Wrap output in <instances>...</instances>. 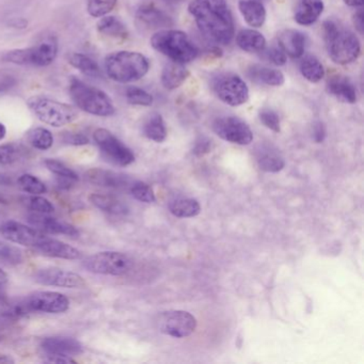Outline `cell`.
<instances>
[{
    "instance_id": "6da1fadb",
    "label": "cell",
    "mask_w": 364,
    "mask_h": 364,
    "mask_svg": "<svg viewBox=\"0 0 364 364\" xmlns=\"http://www.w3.org/2000/svg\"><path fill=\"white\" fill-rule=\"evenodd\" d=\"M188 11L206 39L228 45L234 36V20L226 0H193Z\"/></svg>"
},
{
    "instance_id": "7a4b0ae2",
    "label": "cell",
    "mask_w": 364,
    "mask_h": 364,
    "mask_svg": "<svg viewBox=\"0 0 364 364\" xmlns=\"http://www.w3.org/2000/svg\"><path fill=\"white\" fill-rule=\"evenodd\" d=\"M323 39L329 57L335 64L341 66L353 64L360 56L361 44L357 36L337 22L323 23Z\"/></svg>"
},
{
    "instance_id": "3957f363",
    "label": "cell",
    "mask_w": 364,
    "mask_h": 364,
    "mask_svg": "<svg viewBox=\"0 0 364 364\" xmlns=\"http://www.w3.org/2000/svg\"><path fill=\"white\" fill-rule=\"evenodd\" d=\"M105 72L113 82L120 84L137 82L149 72L147 57L140 52L121 50L109 54L105 58Z\"/></svg>"
},
{
    "instance_id": "277c9868",
    "label": "cell",
    "mask_w": 364,
    "mask_h": 364,
    "mask_svg": "<svg viewBox=\"0 0 364 364\" xmlns=\"http://www.w3.org/2000/svg\"><path fill=\"white\" fill-rule=\"evenodd\" d=\"M151 45L155 50L177 64L193 61L199 54L197 45L185 32L180 30H159L152 36Z\"/></svg>"
},
{
    "instance_id": "5b68a950",
    "label": "cell",
    "mask_w": 364,
    "mask_h": 364,
    "mask_svg": "<svg viewBox=\"0 0 364 364\" xmlns=\"http://www.w3.org/2000/svg\"><path fill=\"white\" fill-rule=\"evenodd\" d=\"M70 94L80 110L92 116L111 117L116 112V107L107 93L78 78L71 80Z\"/></svg>"
},
{
    "instance_id": "8992f818",
    "label": "cell",
    "mask_w": 364,
    "mask_h": 364,
    "mask_svg": "<svg viewBox=\"0 0 364 364\" xmlns=\"http://www.w3.org/2000/svg\"><path fill=\"white\" fill-rule=\"evenodd\" d=\"M27 105L36 118L50 126H66L78 118L76 108L44 95H34L28 99Z\"/></svg>"
},
{
    "instance_id": "52a82bcc",
    "label": "cell",
    "mask_w": 364,
    "mask_h": 364,
    "mask_svg": "<svg viewBox=\"0 0 364 364\" xmlns=\"http://www.w3.org/2000/svg\"><path fill=\"white\" fill-rule=\"evenodd\" d=\"M59 44L54 36H48L34 46L6 52L3 60L18 66H48L56 60Z\"/></svg>"
},
{
    "instance_id": "ba28073f",
    "label": "cell",
    "mask_w": 364,
    "mask_h": 364,
    "mask_svg": "<svg viewBox=\"0 0 364 364\" xmlns=\"http://www.w3.org/2000/svg\"><path fill=\"white\" fill-rule=\"evenodd\" d=\"M133 262L122 252H103L89 256L82 262L85 270L92 274L120 277L129 274Z\"/></svg>"
},
{
    "instance_id": "9c48e42d",
    "label": "cell",
    "mask_w": 364,
    "mask_h": 364,
    "mask_svg": "<svg viewBox=\"0 0 364 364\" xmlns=\"http://www.w3.org/2000/svg\"><path fill=\"white\" fill-rule=\"evenodd\" d=\"M95 143L98 145L103 157L113 165L126 167L135 161L133 152L106 129L94 131Z\"/></svg>"
},
{
    "instance_id": "30bf717a",
    "label": "cell",
    "mask_w": 364,
    "mask_h": 364,
    "mask_svg": "<svg viewBox=\"0 0 364 364\" xmlns=\"http://www.w3.org/2000/svg\"><path fill=\"white\" fill-rule=\"evenodd\" d=\"M212 86L217 98L228 106H240L248 101V87L238 75L232 73L218 75Z\"/></svg>"
},
{
    "instance_id": "8fae6325",
    "label": "cell",
    "mask_w": 364,
    "mask_h": 364,
    "mask_svg": "<svg viewBox=\"0 0 364 364\" xmlns=\"http://www.w3.org/2000/svg\"><path fill=\"white\" fill-rule=\"evenodd\" d=\"M156 323L161 333L177 339L189 337L197 329V319L187 311H166L159 315Z\"/></svg>"
},
{
    "instance_id": "7c38bea8",
    "label": "cell",
    "mask_w": 364,
    "mask_h": 364,
    "mask_svg": "<svg viewBox=\"0 0 364 364\" xmlns=\"http://www.w3.org/2000/svg\"><path fill=\"white\" fill-rule=\"evenodd\" d=\"M216 135L228 143L248 145L254 140V133L245 121L238 117H222L213 123Z\"/></svg>"
},
{
    "instance_id": "4fadbf2b",
    "label": "cell",
    "mask_w": 364,
    "mask_h": 364,
    "mask_svg": "<svg viewBox=\"0 0 364 364\" xmlns=\"http://www.w3.org/2000/svg\"><path fill=\"white\" fill-rule=\"evenodd\" d=\"M26 305L30 312L60 314L70 308V300L64 294L52 291H38L31 293L25 298Z\"/></svg>"
},
{
    "instance_id": "5bb4252c",
    "label": "cell",
    "mask_w": 364,
    "mask_h": 364,
    "mask_svg": "<svg viewBox=\"0 0 364 364\" xmlns=\"http://www.w3.org/2000/svg\"><path fill=\"white\" fill-rule=\"evenodd\" d=\"M36 283L45 286L64 287V289H84L87 283L80 275L58 267H46L34 274Z\"/></svg>"
},
{
    "instance_id": "9a60e30c",
    "label": "cell",
    "mask_w": 364,
    "mask_h": 364,
    "mask_svg": "<svg viewBox=\"0 0 364 364\" xmlns=\"http://www.w3.org/2000/svg\"><path fill=\"white\" fill-rule=\"evenodd\" d=\"M0 234L6 240L14 244L36 248L45 238L43 233L36 228H30L15 220L7 219L0 226Z\"/></svg>"
},
{
    "instance_id": "2e32d148",
    "label": "cell",
    "mask_w": 364,
    "mask_h": 364,
    "mask_svg": "<svg viewBox=\"0 0 364 364\" xmlns=\"http://www.w3.org/2000/svg\"><path fill=\"white\" fill-rule=\"evenodd\" d=\"M27 221L36 230L46 233L71 236V238L80 235V231L73 224L50 217L48 214H30L28 215Z\"/></svg>"
},
{
    "instance_id": "e0dca14e",
    "label": "cell",
    "mask_w": 364,
    "mask_h": 364,
    "mask_svg": "<svg viewBox=\"0 0 364 364\" xmlns=\"http://www.w3.org/2000/svg\"><path fill=\"white\" fill-rule=\"evenodd\" d=\"M85 177L87 181L93 185L112 188V189H129L133 182L127 175L110 170L101 169V168L88 170L85 173Z\"/></svg>"
},
{
    "instance_id": "ac0fdd59",
    "label": "cell",
    "mask_w": 364,
    "mask_h": 364,
    "mask_svg": "<svg viewBox=\"0 0 364 364\" xmlns=\"http://www.w3.org/2000/svg\"><path fill=\"white\" fill-rule=\"evenodd\" d=\"M36 250L43 256L50 258L64 259V260H80L82 259V252L71 245L54 238H45L36 247Z\"/></svg>"
},
{
    "instance_id": "d6986e66",
    "label": "cell",
    "mask_w": 364,
    "mask_h": 364,
    "mask_svg": "<svg viewBox=\"0 0 364 364\" xmlns=\"http://www.w3.org/2000/svg\"><path fill=\"white\" fill-rule=\"evenodd\" d=\"M41 349L45 354H58V355H80L84 351L80 342L73 337H50L42 340Z\"/></svg>"
},
{
    "instance_id": "ffe728a7",
    "label": "cell",
    "mask_w": 364,
    "mask_h": 364,
    "mask_svg": "<svg viewBox=\"0 0 364 364\" xmlns=\"http://www.w3.org/2000/svg\"><path fill=\"white\" fill-rule=\"evenodd\" d=\"M136 16L138 21L150 29L169 28L173 25L172 18L154 5H145L139 8Z\"/></svg>"
},
{
    "instance_id": "44dd1931",
    "label": "cell",
    "mask_w": 364,
    "mask_h": 364,
    "mask_svg": "<svg viewBox=\"0 0 364 364\" xmlns=\"http://www.w3.org/2000/svg\"><path fill=\"white\" fill-rule=\"evenodd\" d=\"M327 91L337 100L354 104L357 102V89L349 78L335 75L327 82Z\"/></svg>"
},
{
    "instance_id": "7402d4cb",
    "label": "cell",
    "mask_w": 364,
    "mask_h": 364,
    "mask_svg": "<svg viewBox=\"0 0 364 364\" xmlns=\"http://www.w3.org/2000/svg\"><path fill=\"white\" fill-rule=\"evenodd\" d=\"M305 36L298 30H283L278 36L279 46L292 58H300L305 52Z\"/></svg>"
},
{
    "instance_id": "603a6c76",
    "label": "cell",
    "mask_w": 364,
    "mask_h": 364,
    "mask_svg": "<svg viewBox=\"0 0 364 364\" xmlns=\"http://www.w3.org/2000/svg\"><path fill=\"white\" fill-rule=\"evenodd\" d=\"M323 11V0H300L295 10V21L299 25H312L319 20Z\"/></svg>"
},
{
    "instance_id": "cb8c5ba5",
    "label": "cell",
    "mask_w": 364,
    "mask_h": 364,
    "mask_svg": "<svg viewBox=\"0 0 364 364\" xmlns=\"http://www.w3.org/2000/svg\"><path fill=\"white\" fill-rule=\"evenodd\" d=\"M240 13L246 23L254 28H260L266 21V10L258 0H240L238 3Z\"/></svg>"
},
{
    "instance_id": "d4e9b609",
    "label": "cell",
    "mask_w": 364,
    "mask_h": 364,
    "mask_svg": "<svg viewBox=\"0 0 364 364\" xmlns=\"http://www.w3.org/2000/svg\"><path fill=\"white\" fill-rule=\"evenodd\" d=\"M256 161L261 170L272 173L281 171L285 166L280 153L270 145H263L256 151Z\"/></svg>"
},
{
    "instance_id": "484cf974",
    "label": "cell",
    "mask_w": 364,
    "mask_h": 364,
    "mask_svg": "<svg viewBox=\"0 0 364 364\" xmlns=\"http://www.w3.org/2000/svg\"><path fill=\"white\" fill-rule=\"evenodd\" d=\"M247 74L250 80L258 84L272 87H280L284 84V75L281 71L275 70V68L254 64L248 68Z\"/></svg>"
},
{
    "instance_id": "4316f807",
    "label": "cell",
    "mask_w": 364,
    "mask_h": 364,
    "mask_svg": "<svg viewBox=\"0 0 364 364\" xmlns=\"http://www.w3.org/2000/svg\"><path fill=\"white\" fill-rule=\"evenodd\" d=\"M189 76V71L182 64L172 61L163 68L161 73V84L168 90H175L185 82Z\"/></svg>"
},
{
    "instance_id": "83f0119b",
    "label": "cell",
    "mask_w": 364,
    "mask_h": 364,
    "mask_svg": "<svg viewBox=\"0 0 364 364\" xmlns=\"http://www.w3.org/2000/svg\"><path fill=\"white\" fill-rule=\"evenodd\" d=\"M89 200L95 208H100L106 213L113 214V215H125L129 213L126 204L115 196L108 194H92L89 197Z\"/></svg>"
},
{
    "instance_id": "f1b7e54d",
    "label": "cell",
    "mask_w": 364,
    "mask_h": 364,
    "mask_svg": "<svg viewBox=\"0 0 364 364\" xmlns=\"http://www.w3.org/2000/svg\"><path fill=\"white\" fill-rule=\"evenodd\" d=\"M236 44L245 52H262L266 48V39L256 30L244 29L236 36Z\"/></svg>"
},
{
    "instance_id": "f546056e",
    "label": "cell",
    "mask_w": 364,
    "mask_h": 364,
    "mask_svg": "<svg viewBox=\"0 0 364 364\" xmlns=\"http://www.w3.org/2000/svg\"><path fill=\"white\" fill-rule=\"evenodd\" d=\"M96 28L103 36H110L113 39L126 40L129 36L125 24L116 16H103L98 22Z\"/></svg>"
},
{
    "instance_id": "4dcf8cb0",
    "label": "cell",
    "mask_w": 364,
    "mask_h": 364,
    "mask_svg": "<svg viewBox=\"0 0 364 364\" xmlns=\"http://www.w3.org/2000/svg\"><path fill=\"white\" fill-rule=\"evenodd\" d=\"M68 64L73 68H78L85 76L96 78V80L103 78L102 70H101L99 64L87 54L75 52V54H71L70 58H68Z\"/></svg>"
},
{
    "instance_id": "1f68e13d",
    "label": "cell",
    "mask_w": 364,
    "mask_h": 364,
    "mask_svg": "<svg viewBox=\"0 0 364 364\" xmlns=\"http://www.w3.org/2000/svg\"><path fill=\"white\" fill-rule=\"evenodd\" d=\"M143 133L150 140L163 143L167 138L165 121L159 113H153L143 125Z\"/></svg>"
},
{
    "instance_id": "d6a6232c",
    "label": "cell",
    "mask_w": 364,
    "mask_h": 364,
    "mask_svg": "<svg viewBox=\"0 0 364 364\" xmlns=\"http://www.w3.org/2000/svg\"><path fill=\"white\" fill-rule=\"evenodd\" d=\"M172 215L177 218H191L199 215L201 205L196 199L182 198L172 201L169 206Z\"/></svg>"
},
{
    "instance_id": "836d02e7",
    "label": "cell",
    "mask_w": 364,
    "mask_h": 364,
    "mask_svg": "<svg viewBox=\"0 0 364 364\" xmlns=\"http://www.w3.org/2000/svg\"><path fill=\"white\" fill-rule=\"evenodd\" d=\"M30 313L25 299H9L0 295V315L6 319H20Z\"/></svg>"
},
{
    "instance_id": "e575fe53",
    "label": "cell",
    "mask_w": 364,
    "mask_h": 364,
    "mask_svg": "<svg viewBox=\"0 0 364 364\" xmlns=\"http://www.w3.org/2000/svg\"><path fill=\"white\" fill-rule=\"evenodd\" d=\"M300 72L305 80L313 82V84L321 82L325 76L323 64L317 59L316 57L311 56V54L305 57L301 60Z\"/></svg>"
},
{
    "instance_id": "d590c367",
    "label": "cell",
    "mask_w": 364,
    "mask_h": 364,
    "mask_svg": "<svg viewBox=\"0 0 364 364\" xmlns=\"http://www.w3.org/2000/svg\"><path fill=\"white\" fill-rule=\"evenodd\" d=\"M28 143L40 151H48L54 145L52 131L44 127H34L27 133Z\"/></svg>"
},
{
    "instance_id": "8d00e7d4",
    "label": "cell",
    "mask_w": 364,
    "mask_h": 364,
    "mask_svg": "<svg viewBox=\"0 0 364 364\" xmlns=\"http://www.w3.org/2000/svg\"><path fill=\"white\" fill-rule=\"evenodd\" d=\"M27 150L17 143H6L0 145V165L8 166L21 161L26 156Z\"/></svg>"
},
{
    "instance_id": "74e56055",
    "label": "cell",
    "mask_w": 364,
    "mask_h": 364,
    "mask_svg": "<svg viewBox=\"0 0 364 364\" xmlns=\"http://www.w3.org/2000/svg\"><path fill=\"white\" fill-rule=\"evenodd\" d=\"M17 184L25 193L30 194V195H42L48 191L45 184L29 173H25L18 177Z\"/></svg>"
},
{
    "instance_id": "f35d334b",
    "label": "cell",
    "mask_w": 364,
    "mask_h": 364,
    "mask_svg": "<svg viewBox=\"0 0 364 364\" xmlns=\"http://www.w3.org/2000/svg\"><path fill=\"white\" fill-rule=\"evenodd\" d=\"M22 201L25 204L26 208H29L34 213L48 214V215L54 213V206L52 205V202L40 195L23 197Z\"/></svg>"
},
{
    "instance_id": "ab89813d",
    "label": "cell",
    "mask_w": 364,
    "mask_h": 364,
    "mask_svg": "<svg viewBox=\"0 0 364 364\" xmlns=\"http://www.w3.org/2000/svg\"><path fill=\"white\" fill-rule=\"evenodd\" d=\"M118 0H87V11L92 17L108 15L116 8Z\"/></svg>"
},
{
    "instance_id": "60d3db41",
    "label": "cell",
    "mask_w": 364,
    "mask_h": 364,
    "mask_svg": "<svg viewBox=\"0 0 364 364\" xmlns=\"http://www.w3.org/2000/svg\"><path fill=\"white\" fill-rule=\"evenodd\" d=\"M44 165L52 173H54V175L60 177V179H68L74 182H78L80 180L78 173L74 170L71 169V168H68V166L64 165L62 161H58V159H45Z\"/></svg>"
},
{
    "instance_id": "b9f144b4",
    "label": "cell",
    "mask_w": 364,
    "mask_h": 364,
    "mask_svg": "<svg viewBox=\"0 0 364 364\" xmlns=\"http://www.w3.org/2000/svg\"><path fill=\"white\" fill-rule=\"evenodd\" d=\"M129 190L135 199L143 202V203H153L156 200L151 186L145 182L133 181Z\"/></svg>"
},
{
    "instance_id": "7bdbcfd3",
    "label": "cell",
    "mask_w": 364,
    "mask_h": 364,
    "mask_svg": "<svg viewBox=\"0 0 364 364\" xmlns=\"http://www.w3.org/2000/svg\"><path fill=\"white\" fill-rule=\"evenodd\" d=\"M127 102L136 106H151L153 104V96L143 89L138 87H129L125 91Z\"/></svg>"
},
{
    "instance_id": "ee69618b",
    "label": "cell",
    "mask_w": 364,
    "mask_h": 364,
    "mask_svg": "<svg viewBox=\"0 0 364 364\" xmlns=\"http://www.w3.org/2000/svg\"><path fill=\"white\" fill-rule=\"evenodd\" d=\"M261 122L275 133H280V118L274 110L270 109H262L259 113Z\"/></svg>"
},
{
    "instance_id": "f6af8a7d",
    "label": "cell",
    "mask_w": 364,
    "mask_h": 364,
    "mask_svg": "<svg viewBox=\"0 0 364 364\" xmlns=\"http://www.w3.org/2000/svg\"><path fill=\"white\" fill-rule=\"evenodd\" d=\"M0 259L10 263H21L23 256L20 249L0 240Z\"/></svg>"
},
{
    "instance_id": "bcb514c9",
    "label": "cell",
    "mask_w": 364,
    "mask_h": 364,
    "mask_svg": "<svg viewBox=\"0 0 364 364\" xmlns=\"http://www.w3.org/2000/svg\"><path fill=\"white\" fill-rule=\"evenodd\" d=\"M265 57L268 61L272 62L275 66H282L286 64V54L283 52L280 46H272V48L265 50Z\"/></svg>"
},
{
    "instance_id": "7dc6e473",
    "label": "cell",
    "mask_w": 364,
    "mask_h": 364,
    "mask_svg": "<svg viewBox=\"0 0 364 364\" xmlns=\"http://www.w3.org/2000/svg\"><path fill=\"white\" fill-rule=\"evenodd\" d=\"M64 141L68 145L80 147V145H88L89 138L82 133H64Z\"/></svg>"
},
{
    "instance_id": "c3c4849f",
    "label": "cell",
    "mask_w": 364,
    "mask_h": 364,
    "mask_svg": "<svg viewBox=\"0 0 364 364\" xmlns=\"http://www.w3.org/2000/svg\"><path fill=\"white\" fill-rule=\"evenodd\" d=\"M16 84H17V80L12 75H0V93H5L11 90Z\"/></svg>"
},
{
    "instance_id": "681fc988",
    "label": "cell",
    "mask_w": 364,
    "mask_h": 364,
    "mask_svg": "<svg viewBox=\"0 0 364 364\" xmlns=\"http://www.w3.org/2000/svg\"><path fill=\"white\" fill-rule=\"evenodd\" d=\"M46 361L50 363H76V360L71 356L58 355V354H45Z\"/></svg>"
},
{
    "instance_id": "f907efd6",
    "label": "cell",
    "mask_w": 364,
    "mask_h": 364,
    "mask_svg": "<svg viewBox=\"0 0 364 364\" xmlns=\"http://www.w3.org/2000/svg\"><path fill=\"white\" fill-rule=\"evenodd\" d=\"M210 150V141L208 139L200 138L199 140L196 143L195 149H194V153L198 156L205 154Z\"/></svg>"
},
{
    "instance_id": "816d5d0a",
    "label": "cell",
    "mask_w": 364,
    "mask_h": 364,
    "mask_svg": "<svg viewBox=\"0 0 364 364\" xmlns=\"http://www.w3.org/2000/svg\"><path fill=\"white\" fill-rule=\"evenodd\" d=\"M326 137V129L323 123L316 122L313 125V139L317 143H323Z\"/></svg>"
},
{
    "instance_id": "f5cc1de1",
    "label": "cell",
    "mask_w": 364,
    "mask_h": 364,
    "mask_svg": "<svg viewBox=\"0 0 364 364\" xmlns=\"http://www.w3.org/2000/svg\"><path fill=\"white\" fill-rule=\"evenodd\" d=\"M354 25H355L356 29L362 34L363 32L364 26V15L362 9L358 10L354 15Z\"/></svg>"
},
{
    "instance_id": "db71d44e",
    "label": "cell",
    "mask_w": 364,
    "mask_h": 364,
    "mask_svg": "<svg viewBox=\"0 0 364 364\" xmlns=\"http://www.w3.org/2000/svg\"><path fill=\"white\" fill-rule=\"evenodd\" d=\"M9 25L12 28H15V29H25L28 26V21L23 17L12 18L11 21L9 22Z\"/></svg>"
},
{
    "instance_id": "11a10c76",
    "label": "cell",
    "mask_w": 364,
    "mask_h": 364,
    "mask_svg": "<svg viewBox=\"0 0 364 364\" xmlns=\"http://www.w3.org/2000/svg\"><path fill=\"white\" fill-rule=\"evenodd\" d=\"M344 3L349 7L359 8L363 6L364 0H344Z\"/></svg>"
},
{
    "instance_id": "9f6ffc18",
    "label": "cell",
    "mask_w": 364,
    "mask_h": 364,
    "mask_svg": "<svg viewBox=\"0 0 364 364\" xmlns=\"http://www.w3.org/2000/svg\"><path fill=\"white\" fill-rule=\"evenodd\" d=\"M12 184L11 177H8V175H3V173H0V185L9 186Z\"/></svg>"
},
{
    "instance_id": "6f0895ef",
    "label": "cell",
    "mask_w": 364,
    "mask_h": 364,
    "mask_svg": "<svg viewBox=\"0 0 364 364\" xmlns=\"http://www.w3.org/2000/svg\"><path fill=\"white\" fill-rule=\"evenodd\" d=\"M14 359L5 354H0V363H14Z\"/></svg>"
},
{
    "instance_id": "680465c9",
    "label": "cell",
    "mask_w": 364,
    "mask_h": 364,
    "mask_svg": "<svg viewBox=\"0 0 364 364\" xmlns=\"http://www.w3.org/2000/svg\"><path fill=\"white\" fill-rule=\"evenodd\" d=\"M8 279L9 278H8L7 272H6L5 270H1V268H0V286L7 283Z\"/></svg>"
},
{
    "instance_id": "91938a15",
    "label": "cell",
    "mask_w": 364,
    "mask_h": 364,
    "mask_svg": "<svg viewBox=\"0 0 364 364\" xmlns=\"http://www.w3.org/2000/svg\"><path fill=\"white\" fill-rule=\"evenodd\" d=\"M6 135H7V129L3 123L0 122V141L5 139Z\"/></svg>"
},
{
    "instance_id": "94428289",
    "label": "cell",
    "mask_w": 364,
    "mask_h": 364,
    "mask_svg": "<svg viewBox=\"0 0 364 364\" xmlns=\"http://www.w3.org/2000/svg\"><path fill=\"white\" fill-rule=\"evenodd\" d=\"M7 219L8 218L6 217L5 214H3L1 212H0V226H3V222H5Z\"/></svg>"
},
{
    "instance_id": "6125c7cd",
    "label": "cell",
    "mask_w": 364,
    "mask_h": 364,
    "mask_svg": "<svg viewBox=\"0 0 364 364\" xmlns=\"http://www.w3.org/2000/svg\"><path fill=\"white\" fill-rule=\"evenodd\" d=\"M163 1H166V3H172V5H173V3H180V1H182V0H163Z\"/></svg>"
},
{
    "instance_id": "be15d7a7",
    "label": "cell",
    "mask_w": 364,
    "mask_h": 364,
    "mask_svg": "<svg viewBox=\"0 0 364 364\" xmlns=\"http://www.w3.org/2000/svg\"><path fill=\"white\" fill-rule=\"evenodd\" d=\"M0 203L8 204V201L5 199V198L0 197Z\"/></svg>"
}]
</instances>
